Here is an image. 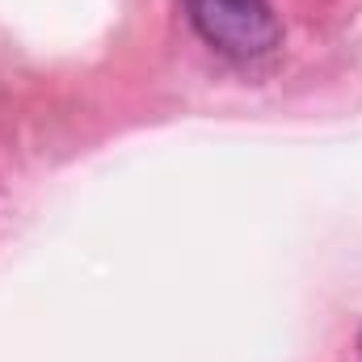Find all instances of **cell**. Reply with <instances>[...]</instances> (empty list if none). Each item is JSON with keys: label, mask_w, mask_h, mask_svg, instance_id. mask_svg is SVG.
Here are the masks:
<instances>
[{"label": "cell", "mask_w": 362, "mask_h": 362, "mask_svg": "<svg viewBox=\"0 0 362 362\" xmlns=\"http://www.w3.org/2000/svg\"><path fill=\"white\" fill-rule=\"evenodd\" d=\"M185 17L202 42L232 59H262L282 38L270 0H185Z\"/></svg>", "instance_id": "1"}]
</instances>
